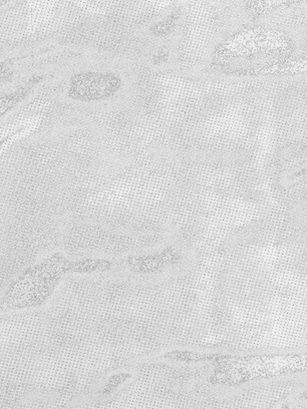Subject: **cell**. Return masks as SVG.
<instances>
[{
	"mask_svg": "<svg viewBox=\"0 0 307 409\" xmlns=\"http://www.w3.org/2000/svg\"><path fill=\"white\" fill-rule=\"evenodd\" d=\"M112 264L107 259L72 261L55 253L23 272L6 291L3 304L10 309H26L43 304L52 295L63 276L72 273L108 271Z\"/></svg>",
	"mask_w": 307,
	"mask_h": 409,
	"instance_id": "1",
	"label": "cell"
},
{
	"mask_svg": "<svg viewBox=\"0 0 307 409\" xmlns=\"http://www.w3.org/2000/svg\"><path fill=\"white\" fill-rule=\"evenodd\" d=\"M181 255L173 247H168L159 253L132 256L127 259L129 269L139 275H151L159 273L167 267L178 264Z\"/></svg>",
	"mask_w": 307,
	"mask_h": 409,
	"instance_id": "3",
	"label": "cell"
},
{
	"mask_svg": "<svg viewBox=\"0 0 307 409\" xmlns=\"http://www.w3.org/2000/svg\"><path fill=\"white\" fill-rule=\"evenodd\" d=\"M130 375H115L110 379L109 384H108L107 388H105V393L109 392V390H112L119 386V384L121 383V382L125 381L127 378H129Z\"/></svg>",
	"mask_w": 307,
	"mask_h": 409,
	"instance_id": "4",
	"label": "cell"
},
{
	"mask_svg": "<svg viewBox=\"0 0 307 409\" xmlns=\"http://www.w3.org/2000/svg\"><path fill=\"white\" fill-rule=\"evenodd\" d=\"M120 77L109 74L87 72L72 77L68 97L81 101H97L114 96L121 88Z\"/></svg>",
	"mask_w": 307,
	"mask_h": 409,
	"instance_id": "2",
	"label": "cell"
}]
</instances>
